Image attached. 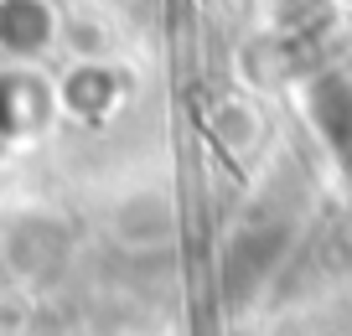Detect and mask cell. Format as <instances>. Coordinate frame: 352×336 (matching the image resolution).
I'll use <instances>...</instances> for the list:
<instances>
[{
    "mask_svg": "<svg viewBox=\"0 0 352 336\" xmlns=\"http://www.w3.org/2000/svg\"><path fill=\"white\" fill-rule=\"evenodd\" d=\"M73 259V223L47 207H26L0 223V274L16 290H36V284L57 280L63 264Z\"/></svg>",
    "mask_w": 352,
    "mask_h": 336,
    "instance_id": "1",
    "label": "cell"
},
{
    "mask_svg": "<svg viewBox=\"0 0 352 336\" xmlns=\"http://www.w3.org/2000/svg\"><path fill=\"white\" fill-rule=\"evenodd\" d=\"M104 233L120 254H166L182 238V212H176V197L166 186H130L104 207Z\"/></svg>",
    "mask_w": 352,
    "mask_h": 336,
    "instance_id": "2",
    "label": "cell"
},
{
    "mask_svg": "<svg viewBox=\"0 0 352 336\" xmlns=\"http://www.w3.org/2000/svg\"><path fill=\"white\" fill-rule=\"evenodd\" d=\"M52 98H57V120L104 124V120H114V109L130 98V73L104 63V57H83V63H73L52 83Z\"/></svg>",
    "mask_w": 352,
    "mask_h": 336,
    "instance_id": "3",
    "label": "cell"
},
{
    "mask_svg": "<svg viewBox=\"0 0 352 336\" xmlns=\"http://www.w3.org/2000/svg\"><path fill=\"white\" fill-rule=\"evenodd\" d=\"M52 120H57L52 83L36 78L32 67H6L0 73V145L36 140Z\"/></svg>",
    "mask_w": 352,
    "mask_h": 336,
    "instance_id": "4",
    "label": "cell"
},
{
    "mask_svg": "<svg viewBox=\"0 0 352 336\" xmlns=\"http://www.w3.org/2000/svg\"><path fill=\"white\" fill-rule=\"evenodd\" d=\"M63 36L52 0H0V63L6 67H32Z\"/></svg>",
    "mask_w": 352,
    "mask_h": 336,
    "instance_id": "5",
    "label": "cell"
},
{
    "mask_svg": "<svg viewBox=\"0 0 352 336\" xmlns=\"http://www.w3.org/2000/svg\"><path fill=\"white\" fill-rule=\"evenodd\" d=\"M212 135H218L223 150H249L259 140V120H254V109L239 104V98H223L212 109Z\"/></svg>",
    "mask_w": 352,
    "mask_h": 336,
    "instance_id": "6",
    "label": "cell"
},
{
    "mask_svg": "<svg viewBox=\"0 0 352 336\" xmlns=\"http://www.w3.org/2000/svg\"><path fill=\"white\" fill-rule=\"evenodd\" d=\"M0 295H6V274H0Z\"/></svg>",
    "mask_w": 352,
    "mask_h": 336,
    "instance_id": "7",
    "label": "cell"
}]
</instances>
